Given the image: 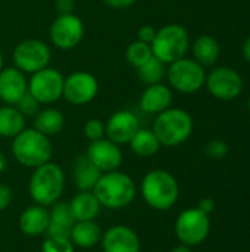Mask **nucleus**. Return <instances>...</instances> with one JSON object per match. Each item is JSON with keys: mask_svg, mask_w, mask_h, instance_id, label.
<instances>
[{"mask_svg": "<svg viewBox=\"0 0 250 252\" xmlns=\"http://www.w3.org/2000/svg\"><path fill=\"white\" fill-rule=\"evenodd\" d=\"M93 193L102 207L108 210H122L134 201L137 195V186L127 173L116 170L102 173L100 179L93 188Z\"/></svg>", "mask_w": 250, "mask_h": 252, "instance_id": "1", "label": "nucleus"}, {"mask_svg": "<svg viewBox=\"0 0 250 252\" xmlns=\"http://www.w3.org/2000/svg\"><path fill=\"white\" fill-rule=\"evenodd\" d=\"M65 185L66 179L60 165L49 161L34 168L29 177L28 192L34 204L41 207H52L60 199L65 190Z\"/></svg>", "mask_w": 250, "mask_h": 252, "instance_id": "2", "label": "nucleus"}, {"mask_svg": "<svg viewBox=\"0 0 250 252\" xmlns=\"http://www.w3.org/2000/svg\"><path fill=\"white\" fill-rule=\"evenodd\" d=\"M140 192L144 202L152 210L168 211L180 198V185L169 171L158 168L143 177Z\"/></svg>", "mask_w": 250, "mask_h": 252, "instance_id": "3", "label": "nucleus"}, {"mask_svg": "<svg viewBox=\"0 0 250 252\" xmlns=\"http://www.w3.org/2000/svg\"><path fill=\"white\" fill-rule=\"evenodd\" d=\"M12 154L16 162L27 168H37L52 159L53 146L50 137L41 134L34 127L24 128L12 140Z\"/></svg>", "mask_w": 250, "mask_h": 252, "instance_id": "4", "label": "nucleus"}, {"mask_svg": "<svg viewBox=\"0 0 250 252\" xmlns=\"http://www.w3.org/2000/svg\"><path fill=\"white\" fill-rule=\"evenodd\" d=\"M193 127V118L187 111L181 108H168L156 115L152 130L161 146L175 148L189 140Z\"/></svg>", "mask_w": 250, "mask_h": 252, "instance_id": "5", "label": "nucleus"}, {"mask_svg": "<svg viewBox=\"0 0 250 252\" xmlns=\"http://www.w3.org/2000/svg\"><path fill=\"white\" fill-rule=\"evenodd\" d=\"M153 56L169 65L186 56L190 47L189 31L180 24H167L156 30L155 38L150 43Z\"/></svg>", "mask_w": 250, "mask_h": 252, "instance_id": "6", "label": "nucleus"}, {"mask_svg": "<svg viewBox=\"0 0 250 252\" xmlns=\"http://www.w3.org/2000/svg\"><path fill=\"white\" fill-rule=\"evenodd\" d=\"M167 80L169 87L183 94H192L199 92L205 86L206 71L193 58H181L167 68Z\"/></svg>", "mask_w": 250, "mask_h": 252, "instance_id": "7", "label": "nucleus"}, {"mask_svg": "<svg viewBox=\"0 0 250 252\" xmlns=\"http://www.w3.org/2000/svg\"><path fill=\"white\" fill-rule=\"evenodd\" d=\"M174 229L180 244L193 248L202 245L208 239L211 232V220L209 216L202 213L197 207L189 208L180 213Z\"/></svg>", "mask_w": 250, "mask_h": 252, "instance_id": "8", "label": "nucleus"}, {"mask_svg": "<svg viewBox=\"0 0 250 252\" xmlns=\"http://www.w3.org/2000/svg\"><path fill=\"white\" fill-rule=\"evenodd\" d=\"M12 61L15 68L31 75L49 66L52 61V50L43 40L28 38L16 44L12 53Z\"/></svg>", "mask_w": 250, "mask_h": 252, "instance_id": "9", "label": "nucleus"}, {"mask_svg": "<svg viewBox=\"0 0 250 252\" xmlns=\"http://www.w3.org/2000/svg\"><path fill=\"white\" fill-rule=\"evenodd\" d=\"M65 77L56 68L46 66L28 80V93L40 105H53L62 97Z\"/></svg>", "mask_w": 250, "mask_h": 252, "instance_id": "10", "label": "nucleus"}, {"mask_svg": "<svg viewBox=\"0 0 250 252\" xmlns=\"http://www.w3.org/2000/svg\"><path fill=\"white\" fill-rule=\"evenodd\" d=\"M205 86L208 92L220 100L237 99L245 87L243 77L230 66H217L206 74Z\"/></svg>", "mask_w": 250, "mask_h": 252, "instance_id": "11", "label": "nucleus"}, {"mask_svg": "<svg viewBox=\"0 0 250 252\" xmlns=\"http://www.w3.org/2000/svg\"><path fill=\"white\" fill-rule=\"evenodd\" d=\"M84 32V22L75 13L57 15L49 30L52 44L60 50L75 49L83 41Z\"/></svg>", "mask_w": 250, "mask_h": 252, "instance_id": "12", "label": "nucleus"}, {"mask_svg": "<svg viewBox=\"0 0 250 252\" xmlns=\"http://www.w3.org/2000/svg\"><path fill=\"white\" fill-rule=\"evenodd\" d=\"M99 93V81L88 71H74L63 80L62 97L77 106L90 103Z\"/></svg>", "mask_w": 250, "mask_h": 252, "instance_id": "13", "label": "nucleus"}, {"mask_svg": "<svg viewBox=\"0 0 250 252\" xmlns=\"http://www.w3.org/2000/svg\"><path fill=\"white\" fill-rule=\"evenodd\" d=\"M85 155L102 173L119 170L124 161V155L119 145L113 143L108 137L90 142Z\"/></svg>", "mask_w": 250, "mask_h": 252, "instance_id": "14", "label": "nucleus"}, {"mask_svg": "<svg viewBox=\"0 0 250 252\" xmlns=\"http://www.w3.org/2000/svg\"><path fill=\"white\" fill-rule=\"evenodd\" d=\"M140 128L137 115L128 109L113 112L105 123V134L116 145H128Z\"/></svg>", "mask_w": 250, "mask_h": 252, "instance_id": "15", "label": "nucleus"}, {"mask_svg": "<svg viewBox=\"0 0 250 252\" xmlns=\"http://www.w3.org/2000/svg\"><path fill=\"white\" fill-rule=\"evenodd\" d=\"M103 252H140V238L134 229L125 224H115L102 235Z\"/></svg>", "mask_w": 250, "mask_h": 252, "instance_id": "16", "label": "nucleus"}, {"mask_svg": "<svg viewBox=\"0 0 250 252\" xmlns=\"http://www.w3.org/2000/svg\"><path fill=\"white\" fill-rule=\"evenodd\" d=\"M28 92L27 74L15 66H3L0 71V100L4 105H16Z\"/></svg>", "mask_w": 250, "mask_h": 252, "instance_id": "17", "label": "nucleus"}, {"mask_svg": "<svg viewBox=\"0 0 250 252\" xmlns=\"http://www.w3.org/2000/svg\"><path fill=\"white\" fill-rule=\"evenodd\" d=\"M172 89L164 83L150 84L140 96V108L146 114L158 115L172 105Z\"/></svg>", "mask_w": 250, "mask_h": 252, "instance_id": "18", "label": "nucleus"}, {"mask_svg": "<svg viewBox=\"0 0 250 252\" xmlns=\"http://www.w3.org/2000/svg\"><path fill=\"white\" fill-rule=\"evenodd\" d=\"M49 223H50V211L47 207H41V205H31L28 208H25L21 216H19V230L31 238L35 236H41L46 235L47 229H49Z\"/></svg>", "mask_w": 250, "mask_h": 252, "instance_id": "19", "label": "nucleus"}, {"mask_svg": "<svg viewBox=\"0 0 250 252\" xmlns=\"http://www.w3.org/2000/svg\"><path fill=\"white\" fill-rule=\"evenodd\" d=\"M50 223L49 229L46 232L47 236L52 238H66L69 239L72 226L75 224V220L71 214L68 202L57 201L50 207Z\"/></svg>", "mask_w": 250, "mask_h": 252, "instance_id": "20", "label": "nucleus"}, {"mask_svg": "<svg viewBox=\"0 0 250 252\" xmlns=\"http://www.w3.org/2000/svg\"><path fill=\"white\" fill-rule=\"evenodd\" d=\"M68 205L75 221L96 220V217L100 214L102 210V205L97 201L93 190H80L72 196Z\"/></svg>", "mask_w": 250, "mask_h": 252, "instance_id": "21", "label": "nucleus"}, {"mask_svg": "<svg viewBox=\"0 0 250 252\" xmlns=\"http://www.w3.org/2000/svg\"><path fill=\"white\" fill-rule=\"evenodd\" d=\"M102 171L87 158L85 154L80 155L72 165V180L78 190H93Z\"/></svg>", "mask_w": 250, "mask_h": 252, "instance_id": "22", "label": "nucleus"}, {"mask_svg": "<svg viewBox=\"0 0 250 252\" xmlns=\"http://www.w3.org/2000/svg\"><path fill=\"white\" fill-rule=\"evenodd\" d=\"M103 230L96 223V220H87V221H75L72 226L69 239L74 244V247L78 248H93L102 241Z\"/></svg>", "mask_w": 250, "mask_h": 252, "instance_id": "23", "label": "nucleus"}, {"mask_svg": "<svg viewBox=\"0 0 250 252\" xmlns=\"http://www.w3.org/2000/svg\"><path fill=\"white\" fill-rule=\"evenodd\" d=\"M192 53H193V59L206 68L217 63L221 55V46L215 37L203 34L194 40L192 46Z\"/></svg>", "mask_w": 250, "mask_h": 252, "instance_id": "24", "label": "nucleus"}, {"mask_svg": "<svg viewBox=\"0 0 250 252\" xmlns=\"http://www.w3.org/2000/svg\"><path fill=\"white\" fill-rule=\"evenodd\" d=\"M32 124L37 131H40L41 134L47 137H52V136L59 134L63 130L65 117L59 109L47 106L37 112V115L32 120Z\"/></svg>", "mask_w": 250, "mask_h": 252, "instance_id": "25", "label": "nucleus"}, {"mask_svg": "<svg viewBox=\"0 0 250 252\" xmlns=\"http://www.w3.org/2000/svg\"><path fill=\"white\" fill-rule=\"evenodd\" d=\"M25 117L13 105H0V136L13 139L25 128Z\"/></svg>", "mask_w": 250, "mask_h": 252, "instance_id": "26", "label": "nucleus"}, {"mask_svg": "<svg viewBox=\"0 0 250 252\" xmlns=\"http://www.w3.org/2000/svg\"><path fill=\"white\" fill-rule=\"evenodd\" d=\"M131 146V151L141 158H149L153 157L159 152L161 143L158 137L155 136L153 130L150 128H139V131L134 134L131 142L128 143Z\"/></svg>", "mask_w": 250, "mask_h": 252, "instance_id": "27", "label": "nucleus"}, {"mask_svg": "<svg viewBox=\"0 0 250 252\" xmlns=\"http://www.w3.org/2000/svg\"><path fill=\"white\" fill-rule=\"evenodd\" d=\"M136 69H137L139 80L146 86L162 83L164 78H167V65L162 61H159L156 56H152L146 63H143Z\"/></svg>", "mask_w": 250, "mask_h": 252, "instance_id": "28", "label": "nucleus"}, {"mask_svg": "<svg viewBox=\"0 0 250 252\" xmlns=\"http://www.w3.org/2000/svg\"><path fill=\"white\" fill-rule=\"evenodd\" d=\"M152 56H153V52H152L150 44H147L144 41H140V40H136V41L130 43L127 50H125V59L134 68L141 66Z\"/></svg>", "mask_w": 250, "mask_h": 252, "instance_id": "29", "label": "nucleus"}, {"mask_svg": "<svg viewBox=\"0 0 250 252\" xmlns=\"http://www.w3.org/2000/svg\"><path fill=\"white\" fill-rule=\"evenodd\" d=\"M41 252H75V247L71 239L47 236L41 245Z\"/></svg>", "mask_w": 250, "mask_h": 252, "instance_id": "30", "label": "nucleus"}, {"mask_svg": "<svg viewBox=\"0 0 250 252\" xmlns=\"http://www.w3.org/2000/svg\"><path fill=\"white\" fill-rule=\"evenodd\" d=\"M15 106L18 108V111H19L25 118H28V117H32V118H34V117L37 115V112L41 109V108H40L41 105H40L28 92L19 99V102H18Z\"/></svg>", "mask_w": 250, "mask_h": 252, "instance_id": "31", "label": "nucleus"}, {"mask_svg": "<svg viewBox=\"0 0 250 252\" xmlns=\"http://www.w3.org/2000/svg\"><path fill=\"white\" fill-rule=\"evenodd\" d=\"M84 136L90 140V142H94V140H99V139H103L106 137L105 134V123L99 118H91L88 120L85 124H84Z\"/></svg>", "mask_w": 250, "mask_h": 252, "instance_id": "32", "label": "nucleus"}, {"mask_svg": "<svg viewBox=\"0 0 250 252\" xmlns=\"http://www.w3.org/2000/svg\"><path fill=\"white\" fill-rule=\"evenodd\" d=\"M230 148L221 139H214L206 145V155L212 159H222L228 155Z\"/></svg>", "mask_w": 250, "mask_h": 252, "instance_id": "33", "label": "nucleus"}, {"mask_svg": "<svg viewBox=\"0 0 250 252\" xmlns=\"http://www.w3.org/2000/svg\"><path fill=\"white\" fill-rule=\"evenodd\" d=\"M12 199H13L12 189L7 185L0 183V213L9 208V205L12 204Z\"/></svg>", "mask_w": 250, "mask_h": 252, "instance_id": "34", "label": "nucleus"}, {"mask_svg": "<svg viewBox=\"0 0 250 252\" xmlns=\"http://www.w3.org/2000/svg\"><path fill=\"white\" fill-rule=\"evenodd\" d=\"M155 34H156L155 27H152V25H143L137 31V40L150 44L153 41V38H155Z\"/></svg>", "mask_w": 250, "mask_h": 252, "instance_id": "35", "label": "nucleus"}, {"mask_svg": "<svg viewBox=\"0 0 250 252\" xmlns=\"http://www.w3.org/2000/svg\"><path fill=\"white\" fill-rule=\"evenodd\" d=\"M55 7L59 15L62 13H74L75 0H55Z\"/></svg>", "mask_w": 250, "mask_h": 252, "instance_id": "36", "label": "nucleus"}, {"mask_svg": "<svg viewBox=\"0 0 250 252\" xmlns=\"http://www.w3.org/2000/svg\"><path fill=\"white\" fill-rule=\"evenodd\" d=\"M102 1L112 9H125L133 6L137 0H102Z\"/></svg>", "mask_w": 250, "mask_h": 252, "instance_id": "37", "label": "nucleus"}, {"mask_svg": "<svg viewBox=\"0 0 250 252\" xmlns=\"http://www.w3.org/2000/svg\"><path fill=\"white\" fill-rule=\"evenodd\" d=\"M197 208H199L202 213H205V214L209 216V214L215 210V202H214V199H211V198H205V199H202V201L199 202Z\"/></svg>", "mask_w": 250, "mask_h": 252, "instance_id": "38", "label": "nucleus"}, {"mask_svg": "<svg viewBox=\"0 0 250 252\" xmlns=\"http://www.w3.org/2000/svg\"><path fill=\"white\" fill-rule=\"evenodd\" d=\"M242 55L243 58L250 63V35L246 38V41L243 43V47H242Z\"/></svg>", "mask_w": 250, "mask_h": 252, "instance_id": "39", "label": "nucleus"}, {"mask_svg": "<svg viewBox=\"0 0 250 252\" xmlns=\"http://www.w3.org/2000/svg\"><path fill=\"white\" fill-rule=\"evenodd\" d=\"M171 252H193L192 250V247H187V245H184V244H180V245H177V247H174Z\"/></svg>", "mask_w": 250, "mask_h": 252, "instance_id": "40", "label": "nucleus"}, {"mask_svg": "<svg viewBox=\"0 0 250 252\" xmlns=\"http://www.w3.org/2000/svg\"><path fill=\"white\" fill-rule=\"evenodd\" d=\"M6 167H7L6 157H4V154L1 152V149H0V173H3V171L6 170Z\"/></svg>", "mask_w": 250, "mask_h": 252, "instance_id": "41", "label": "nucleus"}, {"mask_svg": "<svg viewBox=\"0 0 250 252\" xmlns=\"http://www.w3.org/2000/svg\"><path fill=\"white\" fill-rule=\"evenodd\" d=\"M3 63H4V61H3V55H1V52H0V71H1V68H3Z\"/></svg>", "mask_w": 250, "mask_h": 252, "instance_id": "42", "label": "nucleus"}, {"mask_svg": "<svg viewBox=\"0 0 250 252\" xmlns=\"http://www.w3.org/2000/svg\"><path fill=\"white\" fill-rule=\"evenodd\" d=\"M248 108H249V111H250V96H249V100H248Z\"/></svg>", "mask_w": 250, "mask_h": 252, "instance_id": "43", "label": "nucleus"}, {"mask_svg": "<svg viewBox=\"0 0 250 252\" xmlns=\"http://www.w3.org/2000/svg\"><path fill=\"white\" fill-rule=\"evenodd\" d=\"M0 105H1V100H0Z\"/></svg>", "mask_w": 250, "mask_h": 252, "instance_id": "44", "label": "nucleus"}]
</instances>
